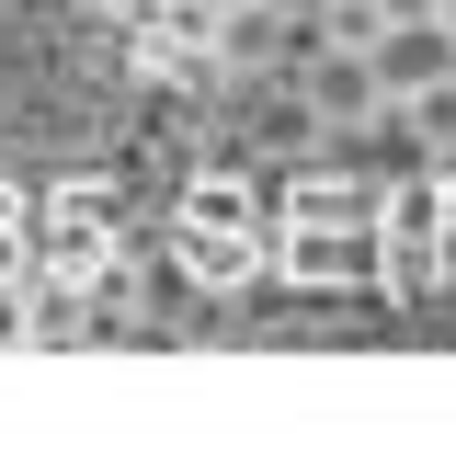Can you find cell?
<instances>
[{
  "label": "cell",
  "mask_w": 456,
  "mask_h": 456,
  "mask_svg": "<svg viewBox=\"0 0 456 456\" xmlns=\"http://www.w3.org/2000/svg\"><path fill=\"white\" fill-rule=\"evenodd\" d=\"M114 137V57L69 0H0V274L23 251V183Z\"/></svg>",
  "instance_id": "6da1fadb"
}]
</instances>
